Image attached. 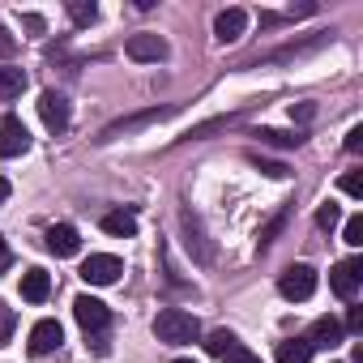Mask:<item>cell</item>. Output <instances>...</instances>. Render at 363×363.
<instances>
[{
  "mask_svg": "<svg viewBox=\"0 0 363 363\" xmlns=\"http://www.w3.org/2000/svg\"><path fill=\"white\" fill-rule=\"evenodd\" d=\"M346 150H350V154H359V150H363V124H354V128L346 133Z\"/></svg>",
  "mask_w": 363,
  "mask_h": 363,
  "instance_id": "cell-26",
  "label": "cell"
},
{
  "mask_svg": "<svg viewBox=\"0 0 363 363\" xmlns=\"http://www.w3.org/2000/svg\"><path fill=\"white\" fill-rule=\"evenodd\" d=\"M223 363H261V354H252V350H248L244 342H235V346H231V350L223 354Z\"/></svg>",
  "mask_w": 363,
  "mask_h": 363,
  "instance_id": "cell-22",
  "label": "cell"
},
{
  "mask_svg": "<svg viewBox=\"0 0 363 363\" xmlns=\"http://www.w3.org/2000/svg\"><path fill=\"white\" fill-rule=\"evenodd\" d=\"M103 231L120 235V240H133L137 235V214L133 210H111V214H103Z\"/></svg>",
  "mask_w": 363,
  "mask_h": 363,
  "instance_id": "cell-14",
  "label": "cell"
},
{
  "mask_svg": "<svg viewBox=\"0 0 363 363\" xmlns=\"http://www.w3.org/2000/svg\"><path fill=\"white\" fill-rule=\"evenodd\" d=\"M26 150H30L26 124H22L18 116H5V120H0V158H18V154H26Z\"/></svg>",
  "mask_w": 363,
  "mask_h": 363,
  "instance_id": "cell-6",
  "label": "cell"
},
{
  "mask_svg": "<svg viewBox=\"0 0 363 363\" xmlns=\"http://www.w3.org/2000/svg\"><path fill=\"white\" fill-rule=\"evenodd\" d=\"M26 90V73L13 69V65H0V103H9Z\"/></svg>",
  "mask_w": 363,
  "mask_h": 363,
  "instance_id": "cell-15",
  "label": "cell"
},
{
  "mask_svg": "<svg viewBox=\"0 0 363 363\" xmlns=\"http://www.w3.org/2000/svg\"><path fill=\"white\" fill-rule=\"evenodd\" d=\"M342 193H346V197H363V175H359V171H346V175H342Z\"/></svg>",
  "mask_w": 363,
  "mask_h": 363,
  "instance_id": "cell-25",
  "label": "cell"
},
{
  "mask_svg": "<svg viewBox=\"0 0 363 363\" xmlns=\"http://www.w3.org/2000/svg\"><path fill=\"white\" fill-rule=\"evenodd\" d=\"M124 52H128L133 60H154V65H158V60L167 56V39H162V35H133Z\"/></svg>",
  "mask_w": 363,
  "mask_h": 363,
  "instance_id": "cell-11",
  "label": "cell"
},
{
  "mask_svg": "<svg viewBox=\"0 0 363 363\" xmlns=\"http://www.w3.org/2000/svg\"><path fill=\"white\" fill-rule=\"evenodd\" d=\"M39 116H43V124H48L52 133H65V128H69V120H73V107H69V99H65V94L43 90V99H39Z\"/></svg>",
  "mask_w": 363,
  "mask_h": 363,
  "instance_id": "cell-7",
  "label": "cell"
},
{
  "mask_svg": "<svg viewBox=\"0 0 363 363\" xmlns=\"http://www.w3.org/2000/svg\"><path fill=\"white\" fill-rule=\"evenodd\" d=\"M244 30H248V13H244V9H223V13L214 18V39H218V43H235Z\"/></svg>",
  "mask_w": 363,
  "mask_h": 363,
  "instance_id": "cell-10",
  "label": "cell"
},
{
  "mask_svg": "<svg viewBox=\"0 0 363 363\" xmlns=\"http://www.w3.org/2000/svg\"><path fill=\"white\" fill-rule=\"evenodd\" d=\"M337 218H342V210H337L333 201H325V206L316 210V227H325V231H333V227H337Z\"/></svg>",
  "mask_w": 363,
  "mask_h": 363,
  "instance_id": "cell-21",
  "label": "cell"
},
{
  "mask_svg": "<svg viewBox=\"0 0 363 363\" xmlns=\"http://www.w3.org/2000/svg\"><path fill=\"white\" fill-rule=\"evenodd\" d=\"M43 244H48V252H56V257H77V248H82V235H77V227H69V223H56V227H48Z\"/></svg>",
  "mask_w": 363,
  "mask_h": 363,
  "instance_id": "cell-9",
  "label": "cell"
},
{
  "mask_svg": "<svg viewBox=\"0 0 363 363\" xmlns=\"http://www.w3.org/2000/svg\"><path fill=\"white\" fill-rule=\"evenodd\" d=\"M52 295V274L48 269H26L22 274V299L26 303H43Z\"/></svg>",
  "mask_w": 363,
  "mask_h": 363,
  "instance_id": "cell-12",
  "label": "cell"
},
{
  "mask_svg": "<svg viewBox=\"0 0 363 363\" xmlns=\"http://www.w3.org/2000/svg\"><path fill=\"white\" fill-rule=\"evenodd\" d=\"M13 265V252H9V244H5V235H0V269H9Z\"/></svg>",
  "mask_w": 363,
  "mask_h": 363,
  "instance_id": "cell-29",
  "label": "cell"
},
{
  "mask_svg": "<svg viewBox=\"0 0 363 363\" xmlns=\"http://www.w3.org/2000/svg\"><path fill=\"white\" fill-rule=\"evenodd\" d=\"M359 282H363V261H359V257L337 261V265L329 269V286H333L337 299H354V295H359Z\"/></svg>",
  "mask_w": 363,
  "mask_h": 363,
  "instance_id": "cell-5",
  "label": "cell"
},
{
  "mask_svg": "<svg viewBox=\"0 0 363 363\" xmlns=\"http://www.w3.org/2000/svg\"><path fill=\"white\" fill-rule=\"evenodd\" d=\"M13 325H18V316H13V308H5V303H0V346H5V342L13 337Z\"/></svg>",
  "mask_w": 363,
  "mask_h": 363,
  "instance_id": "cell-23",
  "label": "cell"
},
{
  "mask_svg": "<svg viewBox=\"0 0 363 363\" xmlns=\"http://www.w3.org/2000/svg\"><path fill=\"white\" fill-rule=\"evenodd\" d=\"M282 227H286V214H278V218H274L269 227H261V235H257V244H261V248H269V244H274V235H278Z\"/></svg>",
  "mask_w": 363,
  "mask_h": 363,
  "instance_id": "cell-24",
  "label": "cell"
},
{
  "mask_svg": "<svg viewBox=\"0 0 363 363\" xmlns=\"http://www.w3.org/2000/svg\"><path fill=\"white\" fill-rule=\"evenodd\" d=\"M69 18H73V26H90V22L99 18L94 0H69Z\"/></svg>",
  "mask_w": 363,
  "mask_h": 363,
  "instance_id": "cell-18",
  "label": "cell"
},
{
  "mask_svg": "<svg viewBox=\"0 0 363 363\" xmlns=\"http://www.w3.org/2000/svg\"><path fill=\"white\" fill-rule=\"evenodd\" d=\"M342 240H346L350 248H359V244H363V214L346 218V227H342Z\"/></svg>",
  "mask_w": 363,
  "mask_h": 363,
  "instance_id": "cell-20",
  "label": "cell"
},
{
  "mask_svg": "<svg viewBox=\"0 0 363 363\" xmlns=\"http://www.w3.org/2000/svg\"><path fill=\"white\" fill-rule=\"evenodd\" d=\"M171 363H197V359H171Z\"/></svg>",
  "mask_w": 363,
  "mask_h": 363,
  "instance_id": "cell-32",
  "label": "cell"
},
{
  "mask_svg": "<svg viewBox=\"0 0 363 363\" xmlns=\"http://www.w3.org/2000/svg\"><path fill=\"white\" fill-rule=\"evenodd\" d=\"M346 329H350V333H359V329H363V308H350V316H346Z\"/></svg>",
  "mask_w": 363,
  "mask_h": 363,
  "instance_id": "cell-28",
  "label": "cell"
},
{
  "mask_svg": "<svg viewBox=\"0 0 363 363\" xmlns=\"http://www.w3.org/2000/svg\"><path fill=\"white\" fill-rule=\"evenodd\" d=\"M312 359V342L308 337H286L278 342V363H308Z\"/></svg>",
  "mask_w": 363,
  "mask_h": 363,
  "instance_id": "cell-16",
  "label": "cell"
},
{
  "mask_svg": "<svg viewBox=\"0 0 363 363\" xmlns=\"http://www.w3.org/2000/svg\"><path fill=\"white\" fill-rule=\"evenodd\" d=\"M5 201H9V179L0 175V206H5Z\"/></svg>",
  "mask_w": 363,
  "mask_h": 363,
  "instance_id": "cell-31",
  "label": "cell"
},
{
  "mask_svg": "<svg viewBox=\"0 0 363 363\" xmlns=\"http://www.w3.org/2000/svg\"><path fill=\"white\" fill-rule=\"evenodd\" d=\"M308 342H312V350H316V346H325V350H333V346H342V325H337L333 316H320V320L312 325V333H308Z\"/></svg>",
  "mask_w": 363,
  "mask_h": 363,
  "instance_id": "cell-13",
  "label": "cell"
},
{
  "mask_svg": "<svg viewBox=\"0 0 363 363\" xmlns=\"http://www.w3.org/2000/svg\"><path fill=\"white\" fill-rule=\"evenodd\" d=\"M60 342H65V329H60V320H39L35 329H30V354L35 359H43V354H52V350H60Z\"/></svg>",
  "mask_w": 363,
  "mask_h": 363,
  "instance_id": "cell-8",
  "label": "cell"
},
{
  "mask_svg": "<svg viewBox=\"0 0 363 363\" xmlns=\"http://www.w3.org/2000/svg\"><path fill=\"white\" fill-rule=\"evenodd\" d=\"M120 274H124V261L111 257V252H90L82 261V278L90 286H111V282H120Z\"/></svg>",
  "mask_w": 363,
  "mask_h": 363,
  "instance_id": "cell-3",
  "label": "cell"
},
{
  "mask_svg": "<svg viewBox=\"0 0 363 363\" xmlns=\"http://www.w3.org/2000/svg\"><path fill=\"white\" fill-rule=\"evenodd\" d=\"M154 337L167 342V346H184V342H197L201 337V320L184 308H162L154 316Z\"/></svg>",
  "mask_w": 363,
  "mask_h": 363,
  "instance_id": "cell-1",
  "label": "cell"
},
{
  "mask_svg": "<svg viewBox=\"0 0 363 363\" xmlns=\"http://www.w3.org/2000/svg\"><path fill=\"white\" fill-rule=\"evenodd\" d=\"M231 346H235V333H227V329H214V333L206 337V350H210V354H218V359H223Z\"/></svg>",
  "mask_w": 363,
  "mask_h": 363,
  "instance_id": "cell-19",
  "label": "cell"
},
{
  "mask_svg": "<svg viewBox=\"0 0 363 363\" xmlns=\"http://www.w3.org/2000/svg\"><path fill=\"white\" fill-rule=\"evenodd\" d=\"M312 116H316V107H312V103H299V107H291V120H299V124H308Z\"/></svg>",
  "mask_w": 363,
  "mask_h": 363,
  "instance_id": "cell-27",
  "label": "cell"
},
{
  "mask_svg": "<svg viewBox=\"0 0 363 363\" xmlns=\"http://www.w3.org/2000/svg\"><path fill=\"white\" fill-rule=\"evenodd\" d=\"M73 316H77V325L94 337V350L103 354V350H107V329H111V308H107L103 299H94V295H77V299H73Z\"/></svg>",
  "mask_w": 363,
  "mask_h": 363,
  "instance_id": "cell-2",
  "label": "cell"
},
{
  "mask_svg": "<svg viewBox=\"0 0 363 363\" xmlns=\"http://www.w3.org/2000/svg\"><path fill=\"white\" fill-rule=\"evenodd\" d=\"M278 291H282V299H312L316 295V269L312 265H286L282 269V278H278Z\"/></svg>",
  "mask_w": 363,
  "mask_h": 363,
  "instance_id": "cell-4",
  "label": "cell"
},
{
  "mask_svg": "<svg viewBox=\"0 0 363 363\" xmlns=\"http://www.w3.org/2000/svg\"><path fill=\"white\" fill-rule=\"evenodd\" d=\"M252 137H261L265 145H282V150H295V145H303V137H299V133H282V128H257Z\"/></svg>",
  "mask_w": 363,
  "mask_h": 363,
  "instance_id": "cell-17",
  "label": "cell"
},
{
  "mask_svg": "<svg viewBox=\"0 0 363 363\" xmlns=\"http://www.w3.org/2000/svg\"><path fill=\"white\" fill-rule=\"evenodd\" d=\"M22 26H26V30H35V35H39V30H43V18H35V13H26V18H22Z\"/></svg>",
  "mask_w": 363,
  "mask_h": 363,
  "instance_id": "cell-30",
  "label": "cell"
}]
</instances>
